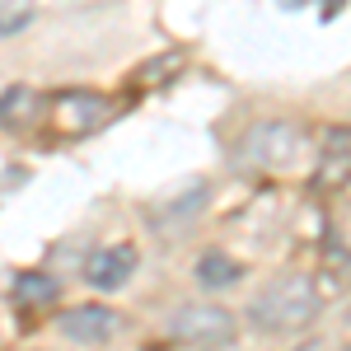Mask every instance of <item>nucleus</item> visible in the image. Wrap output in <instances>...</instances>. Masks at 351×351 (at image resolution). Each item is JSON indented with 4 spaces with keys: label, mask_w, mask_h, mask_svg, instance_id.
<instances>
[{
    "label": "nucleus",
    "mask_w": 351,
    "mask_h": 351,
    "mask_svg": "<svg viewBox=\"0 0 351 351\" xmlns=\"http://www.w3.org/2000/svg\"><path fill=\"white\" fill-rule=\"evenodd\" d=\"M319 309H324V300H319L314 276L286 271V276H276L271 286L258 291L248 319H253V328H263V332L276 337V332H300V328H309L319 319Z\"/></svg>",
    "instance_id": "f257e3e1"
},
{
    "label": "nucleus",
    "mask_w": 351,
    "mask_h": 351,
    "mask_svg": "<svg viewBox=\"0 0 351 351\" xmlns=\"http://www.w3.org/2000/svg\"><path fill=\"white\" fill-rule=\"evenodd\" d=\"M300 155H304V132L291 117L253 122L239 141V164L243 169H258V173H286Z\"/></svg>",
    "instance_id": "f03ea898"
},
{
    "label": "nucleus",
    "mask_w": 351,
    "mask_h": 351,
    "mask_svg": "<svg viewBox=\"0 0 351 351\" xmlns=\"http://www.w3.org/2000/svg\"><path fill=\"white\" fill-rule=\"evenodd\" d=\"M169 332H173V342H183V347L225 351L239 337V324H234L230 309H220L211 300H192V304H183V309L169 319Z\"/></svg>",
    "instance_id": "7ed1b4c3"
},
{
    "label": "nucleus",
    "mask_w": 351,
    "mask_h": 351,
    "mask_svg": "<svg viewBox=\"0 0 351 351\" xmlns=\"http://www.w3.org/2000/svg\"><path fill=\"white\" fill-rule=\"evenodd\" d=\"M112 117V99L94 94V89H56L47 99V122L61 141H80V136L99 132Z\"/></svg>",
    "instance_id": "20e7f679"
},
{
    "label": "nucleus",
    "mask_w": 351,
    "mask_h": 351,
    "mask_svg": "<svg viewBox=\"0 0 351 351\" xmlns=\"http://www.w3.org/2000/svg\"><path fill=\"white\" fill-rule=\"evenodd\" d=\"M309 183L319 192L351 188V127H324L319 150H314V169H309Z\"/></svg>",
    "instance_id": "39448f33"
},
{
    "label": "nucleus",
    "mask_w": 351,
    "mask_h": 351,
    "mask_svg": "<svg viewBox=\"0 0 351 351\" xmlns=\"http://www.w3.org/2000/svg\"><path fill=\"white\" fill-rule=\"evenodd\" d=\"M56 332L75 347H108L112 337L122 332V319L104 309V304H80V309H66L56 319Z\"/></svg>",
    "instance_id": "423d86ee"
},
{
    "label": "nucleus",
    "mask_w": 351,
    "mask_h": 351,
    "mask_svg": "<svg viewBox=\"0 0 351 351\" xmlns=\"http://www.w3.org/2000/svg\"><path fill=\"white\" fill-rule=\"evenodd\" d=\"M132 271H136V248L132 243H108L84 263V281L94 291H117V286L132 281Z\"/></svg>",
    "instance_id": "0eeeda50"
},
{
    "label": "nucleus",
    "mask_w": 351,
    "mask_h": 351,
    "mask_svg": "<svg viewBox=\"0 0 351 351\" xmlns=\"http://www.w3.org/2000/svg\"><path fill=\"white\" fill-rule=\"evenodd\" d=\"M38 122H47V99L33 84H10L0 94V127L5 132H33Z\"/></svg>",
    "instance_id": "6e6552de"
},
{
    "label": "nucleus",
    "mask_w": 351,
    "mask_h": 351,
    "mask_svg": "<svg viewBox=\"0 0 351 351\" xmlns=\"http://www.w3.org/2000/svg\"><path fill=\"white\" fill-rule=\"evenodd\" d=\"M10 295L19 309H47L56 295H61V281H56L52 271H19L14 281H10Z\"/></svg>",
    "instance_id": "1a4fd4ad"
},
{
    "label": "nucleus",
    "mask_w": 351,
    "mask_h": 351,
    "mask_svg": "<svg viewBox=\"0 0 351 351\" xmlns=\"http://www.w3.org/2000/svg\"><path fill=\"white\" fill-rule=\"evenodd\" d=\"M197 281H202L206 291H225V286L239 281V263H234L230 253H202V258H197Z\"/></svg>",
    "instance_id": "9d476101"
},
{
    "label": "nucleus",
    "mask_w": 351,
    "mask_h": 351,
    "mask_svg": "<svg viewBox=\"0 0 351 351\" xmlns=\"http://www.w3.org/2000/svg\"><path fill=\"white\" fill-rule=\"evenodd\" d=\"M183 71V52H164L145 66H136V89H155V84H169L173 75Z\"/></svg>",
    "instance_id": "9b49d317"
},
{
    "label": "nucleus",
    "mask_w": 351,
    "mask_h": 351,
    "mask_svg": "<svg viewBox=\"0 0 351 351\" xmlns=\"http://www.w3.org/2000/svg\"><path fill=\"white\" fill-rule=\"evenodd\" d=\"M33 14H38V5H33V0H0V38L24 33V28L33 24Z\"/></svg>",
    "instance_id": "f8f14e48"
},
{
    "label": "nucleus",
    "mask_w": 351,
    "mask_h": 351,
    "mask_svg": "<svg viewBox=\"0 0 351 351\" xmlns=\"http://www.w3.org/2000/svg\"><path fill=\"white\" fill-rule=\"evenodd\" d=\"M202 202H206V183H188V192H183V197H173V202L164 206V220H188Z\"/></svg>",
    "instance_id": "ddd939ff"
},
{
    "label": "nucleus",
    "mask_w": 351,
    "mask_h": 351,
    "mask_svg": "<svg viewBox=\"0 0 351 351\" xmlns=\"http://www.w3.org/2000/svg\"><path fill=\"white\" fill-rule=\"evenodd\" d=\"M342 5H347V0H324V19H332V14H337Z\"/></svg>",
    "instance_id": "4468645a"
},
{
    "label": "nucleus",
    "mask_w": 351,
    "mask_h": 351,
    "mask_svg": "<svg viewBox=\"0 0 351 351\" xmlns=\"http://www.w3.org/2000/svg\"><path fill=\"white\" fill-rule=\"evenodd\" d=\"M300 5H304V0H281V10H300Z\"/></svg>",
    "instance_id": "2eb2a0df"
},
{
    "label": "nucleus",
    "mask_w": 351,
    "mask_h": 351,
    "mask_svg": "<svg viewBox=\"0 0 351 351\" xmlns=\"http://www.w3.org/2000/svg\"><path fill=\"white\" fill-rule=\"evenodd\" d=\"M347 324H351V304H347Z\"/></svg>",
    "instance_id": "dca6fc26"
}]
</instances>
